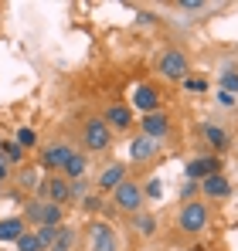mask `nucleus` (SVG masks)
<instances>
[{
  "label": "nucleus",
  "instance_id": "2",
  "mask_svg": "<svg viewBox=\"0 0 238 251\" xmlns=\"http://www.w3.org/2000/svg\"><path fill=\"white\" fill-rule=\"evenodd\" d=\"M143 204H147V190H143L136 180H126L116 194H113V207L122 210V214H129V217H136V214L143 210Z\"/></svg>",
  "mask_w": 238,
  "mask_h": 251
},
{
  "label": "nucleus",
  "instance_id": "4",
  "mask_svg": "<svg viewBox=\"0 0 238 251\" xmlns=\"http://www.w3.org/2000/svg\"><path fill=\"white\" fill-rule=\"evenodd\" d=\"M109 143H113V129L106 126V119H85V126H82V146L89 153H102V150H109Z\"/></svg>",
  "mask_w": 238,
  "mask_h": 251
},
{
  "label": "nucleus",
  "instance_id": "22",
  "mask_svg": "<svg viewBox=\"0 0 238 251\" xmlns=\"http://www.w3.org/2000/svg\"><path fill=\"white\" fill-rule=\"evenodd\" d=\"M17 183H21L24 190H41V183H44V180L38 176V170H34V167H21V176H17Z\"/></svg>",
  "mask_w": 238,
  "mask_h": 251
},
{
  "label": "nucleus",
  "instance_id": "33",
  "mask_svg": "<svg viewBox=\"0 0 238 251\" xmlns=\"http://www.w3.org/2000/svg\"><path fill=\"white\" fill-rule=\"evenodd\" d=\"M204 3L201 0H180V10H201Z\"/></svg>",
  "mask_w": 238,
  "mask_h": 251
},
{
  "label": "nucleus",
  "instance_id": "1",
  "mask_svg": "<svg viewBox=\"0 0 238 251\" xmlns=\"http://www.w3.org/2000/svg\"><path fill=\"white\" fill-rule=\"evenodd\" d=\"M157 72L167 82H184V78H191V58H187V51L167 48V51L160 54V61H157Z\"/></svg>",
  "mask_w": 238,
  "mask_h": 251
},
{
  "label": "nucleus",
  "instance_id": "19",
  "mask_svg": "<svg viewBox=\"0 0 238 251\" xmlns=\"http://www.w3.org/2000/svg\"><path fill=\"white\" fill-rule=\"evenodd\" d=\"M75 241H79V234H75V227H68V224H61L58 227V238H55V245L48 251H75Z\"/></svg>",
  "mask_w": 238,
  "mask_h": 251
},
{
  "label": "nucleus",
  "instance_id": "34",
  "mask_svg": "<svg viewBox=\"0 0 238 251\" xmlns=\"http://www.w3.org/2000/svg\"><path fill=\"white\" fill-rule=\"evenodd\" d=\"M7 176H10V163L0 156V187H3V180H7Z\"/></svg>",
  "mask_w": 238,
  "mask_h": 251
},
{
  "label": "nucleus",
  "instance_id": "28",
  "mask_svg": "<svg viewBox=\"0 0 238 251\" xmlns=\"http://www.w3.org/2000/svg\"><path fill=\"white\" fill-rule=\"evenodd\" d=\"M184 88H187V92H208V82H204V78H194V75H191V78H184Z\"/></svg>",
  "mask_w": 238,
  "mask_h": 251
},
{
  "label": "nucleus",
  "instance_id": "11",
  "mask_svg": "<svg viewBox=\"0 0 238 251\" xmlns=\"http://www.w3.org/2000/svg\"><path fill=\"white\" fill-rule=\"evenodd\" d=\"M157 153H160L157 139H150V136H143V132L129 139V160H133V163H150V160H157Z\"/></svg>",
  "mask_w": 238,
  "mask_h": 251
},
{
  "label": "nucleus",
  "instance_id": "9",
  "mask_svg": "<svg viewBox=\"0 0 238 251\" xmlns=\"http://www.w3.org/2000/svg\"><path fill=\"white\" fill-rule=\"evenodd\" d=\"M170 129H174V126H170V116H167L163 109H160V112H150V116H140V132L150 136V139H157V143L170 136Z\"/></svg>",
  "mask_w": 238,
  "mask_h": 251
},
{
  "label": "nucleus",
  "instance_id": "26",
  "mask_svg": "<svg viewBox=\"0 0 238 251\" xmlns=\"http://www.w3.org/2000/svg\"><path fill=\"white\" fill-rule=\"evenodd\" d=\"M17 143H21L24 150H34V146H38V132L28 129V126H21V129H17Z\"/></svg>",
  "mask_w": 238,
  "mask_h": 251
},
{
  "label": "nucleus",
  "instance_id": "27",
  "mask_svg": "<svg viewBox=\"0 0 238 251\" xmlns=\"http://www.w3.org/2000/svg\"><path fill=\"white\" fill-rule=\"evenodd\" d=\"M34 234H38L41 248L48 251V248H51V245H55V238H58V227H34Z\"/></svg>",
  "mask_w": 238,
  "mask_h": 251
},
{
  "label": "nucleus",
  "instance_id": "18",
  "mask_svg": "<svg viewBox=\"0 0 238 251\" xmlns=\"http://www.w3.org/2000/svg\"><path fill=\"white\" fill-rule=\"evenodd\" d=\"M204 139H208V146H211V150H218V153H221V150H228V143H232V139H228V132H225L221 126H214V123H204Z\"/></svg>",
  "mask_w": 238,
  "mask_h": 251
},
{
  "label": "nucleus",
  "instance_id": "24",
  "mask_svg": "<svg viewBox=\"0 0 238 251\" xmlns=\"http://www.w3.org/2000/svg\"><path fill=\"white\" fill-rule=\"evenodd\" d=\"M41 207H44V197H38V201H31V204L24 207V221H31L34 227H41Z\"/></svg>",
  "mask_w": 238,
  "mask_h": 251
},
{
  "label": "nucleus",
  "instance_id": "16",
  "mask_svg": "<svg viewBox=\"0 0 238 251\" xmlns=\"http://www.w3.org/2000/svg\"><path fill=\"white\" fill-rule=\"evenodd\" d=\"M61 224H65V207L44 201V207H41V227H61Z\"/></svg>",
  "mask_w": 238,
  "mask_h": 251
},
{
  "label": "nucleus",
  "instance_id": "20",
  "mask_svg": "<svg viewBox=\"0 0 238 251\" xmlns=\"http://www.w3.org/2000/svg\"><path fill=\"white\" fill-rule=\"evenodd\" d=\"M0 150H3L0 156H3V160H7L10 167H24V146H21L17 139H14V143H3Z\"/></svg>",
  "mask_w": 238,
  "mask_h": 251
},
{
  "label": "nucleus",
  "instance_id": "23",
  "mask_svg": "<svg viewBox=\"0 0 238 251\" xmlns=\"http://www.w3.org/2000/svg\"><path fill=\"white\" fill-rule=\"evenodd\" d=\"M218 88L238 95V72H235V68H225V72H221V85H218Z\"/></svg>",
  "mask_w": 238,
  "mask_h": 251
},
{
  "label": "nucleus",
  "instance_id": "31",
  "mask_svg": "<svg viewBox=\"0 0 238 251\" xmlns=\"http://www.w3.org/2000/svg\"><path fill=\"white\" fill-rule=\"evenodd\" d=\"M143 190H147V197H153V201H157L160 194H163V187H160V180H150V183H147Z\"/></svg>",
  "mask_w": 238,
  "mask_h": 251
},
{
  "label": "nucleus",
  "instance_id": "6",
  "mask_svg": "<svg viewBox=\"0 0 238 251\" xmlns=\"http://www.w3.org/2000/svg\"><path fill=\"white\" fill-rule=\"evenodd\" d=\"M89 241H92V251H119V234L109 221H95L89 227Z\"/></svg>",
  "mask_w": 238,
  "mask_h": 251
},
{
  "label": "nucleus",
  "instance_id": "30",
  "mask_svg": "<svg viewBox=\"0 0 238 251\" xmlns=\"http://www.w3.org/2000/svg\"><path fill=\"white\" fill-rule=\"evenodd\" d=\"M214 99H218V105H225V109H232V105L238 102V99L232 95V92H221V88H218V95H214Z\"/></svg>",
  "mask_w": 238,
  "mask_h": 251
},
{
  "label": "nucleus",
  "instance_id": "15",
  "mask_svg": "<svg viewBox=\"0 0 238 251\" xmlns=\"http://www.w3.org/2000/svg\"><path fill=\"white\" fill-rule=\"evenodd\" d=\"M24 231H28V221L24 217H3L0 221V245H17Z\"/></svg>",
  "mask_w": 238,
  "mask_h": 251
},
{
  "label": "nucleus",
  "instance_id": "29",
  "mask_svg": "<svg viewBox=\"0 0 238 251\" xmlns=\"http://www.w3.org/2000/svg\"><path fill=\"white\" fill-rule=\"evenodd\" d=\"M85 190H89V183L85 180H72V201H85Z\"/></svg>",
  "mask_w": 238,
  "mask_h": 251
},
{
  "label": "nucleus",
  "instance_id": "8",
  "mask_svg": "<svg viewBox=\"0 0 238 251\" xmlns=\"http://www.w3.org/2000/svg\"><path fill=\"white\" fill-rule=\"evenodd\" d=\"M126 180H129V176H126V163H106V167L99 170V176H95V187H99L102 194H116Z\"/></svg>",
  "mask_w": 238,
  "mask_h": 251
},
{
  "label": "nucleus",
  "instance_id": "3",
  "mask_svg": "<svg viewBox=\"0 0 238 251\" xmlns=\"http://www.w3.org/2000/svg\"><path fill=\"white\" fill-rule=\"evenodd\" d=\"M208 221H211V214H208V204H201V201H187L180 214H177V227L184 231V234H201V231H208Z\"/></svg>",
  "mask_w": 238,
  "mask_h": 251
},
{
  "label": "nucleus",
  "instance_id": "14",
  "mask_svg": "<svg viewBox=\"0 0 238 251\" xmlns=\"http://www.w3.org/2000/svg\"><path fill=\"white\" fill-rule=\"evenodd\" d=\"M201 194H204L208 201H225V197H232V183H228L225 173H214V176L201 180Z\"/></svg>",
  "mask_w": 238,
  "mask_h": 251
},
{
  "label": "nucleus",
  "instance_id": "12",
  "mask_svg": "<svg viewBox=\"0 0 238 251\" xmlns=\"http://www.w3.org/2000/svg\"><path fill=\"white\" fill-rule=\"evenodd\" d=\"M214 173H221V160H218V156H198V160H191V163L184 167V176L194 180V183L214 176Z\"/></svg>",
  "mask_w": 238,
  "mask_h": 251
},
{
  "label": "nucleus",
  "instance_id": "25",
  "mask_svg": "<svg viewBox=\"0 0 238 251\" xmlns=\"http://www.w3.org/2000/svg\"><path fill=\"white\" fill-rule=\"evenodd\" d=\"M17 251H44V248H41V241H38L34 231H24L21 241H17Z\"/></svg>",
  "mask_w": 238,
  "mask_h": 251
},
{
  "label": "nucleus",
  "instance_id": "13",
  "mask_svg": "<svg viewBox=\"0 0 238 251\" xmlns=\"http://www.w3.org/2000/svg\"><path fill=\"white\" fill-rule=\"evenodd\" d=\"M102 119H106V126H109L113 132H126V129L133 126V109H129L126 102H113Z\"/></svg>",
  "mask_w": 238,
  "mask_h": 251
},
{
  "label": "nucleus",
  "instance_id": "21",
  "mask_svg": "<svg viewBox=\"0 0 238 251\" xmlns=\"http://www.w3.org/2000/svg\"><path fill=\"white\" fill-rule=\"evenodd\" d=\"M133 227H136L143 238H153V231H157V217H153V214H147V210H140V214L133 217Z\"/></svg>",
  "mask_w": 238,
  "mask_h": 251
},
{
  "label": "nucleus",
  "instance_id": "17",
  "mask_svg": "<svg viewBox=\"0 0 238 251\" xmlns=\"http://www.w3.org/2000/svg\"><path fill=\"white\" fill-rule=\"evenodd\" d=\"M85 167H89V156H85L82 150H75V153L68 156V163H65L61 173H65L68 180H85Z\"/></svg>",
  "mask_w": 238,
  "mask_h": 251
},
{
  "label": "nucleus",
  "instance_id": "5",
  "mask_svg": "<svg viewBox=\"0 0 238 251\" xmlns=\"http://www.w3.org/2000/svg\"><path fill=\"white\" fill-rule=\"evenodd\" d=\"M129 109H140V116L160 112V88H157V85H150V82H140L136 88H133Z\"/></svg>",
  "mask_w": 238,
  "mask_h": 251
},
{
  "label": "nucleus",
  "instance_id": "7",
  "mask_svg": "<svg viewBox=\"0 0 238 251\" xmlns=\"http://www.w3.org/2000/svg\"><path fill=\"white\" fill-rule=\"evenodd\" d=\"M38 194H48L51 204H61V207H65V204L72 201V180H68L65 173H55V176H48V180L41 183Z\"/></svg>",
  "mask_w": 238,
  "mask_h": 251
},
{
  "label": "nucleus",
  "instance_id": "32",
  "mask_svg": "<svg viewBox=\"0 0 238 251\" xmlns=\"http://www.w3.org/2000/svg\"><path fill=\"white\" fill-rule=\"evenodd\" d=\"M99 207H102V201H99V197H85V201H82V210H89V214H95Z\"/></svg>",
  "mask_w": 238,
  "mask_h": 251
},
{
  "label": "nucleus",
  "instance_id": "10",
  "mask_svg": "<svg viewBox=\"0 0 238 251\" xmlns=\"http://www.w3.org/2000/svg\"><path fill=\"white\" fill-rule=\"evenodd\" d=\"M72 153H75V150H72L68 143H51V146H44V150H41V167H44V170H55V173H61Z\"/></svg>",
  "mask_w": 238,
  "mask_h": 251
}]
</instances>
